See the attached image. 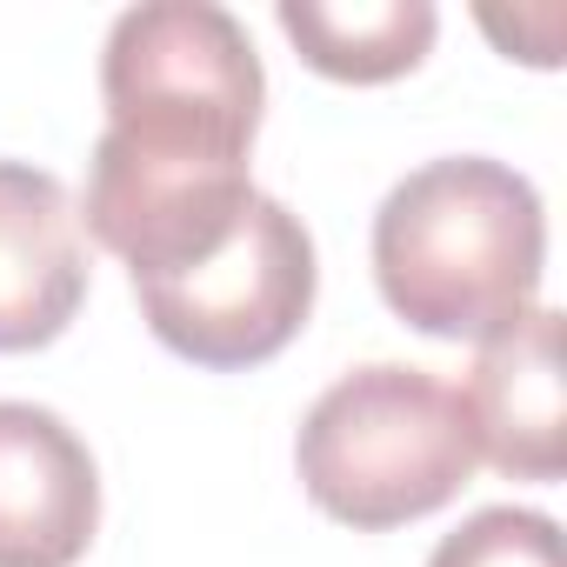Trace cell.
Wrapping results in <instances>:
<instances>
[{
  "label": "cell",
  "instance_id": "obj_4",
  "mask_svg": "<svg viewBox=\"0 0 567 567\" xmlns=\"http://www.w3.org/2000/svg\"><path fill=\"white\" fill-rule=\"evenodd\" d=\"M315 240L301 214L274 194H254L240 227L181 274H141L134 295L154 341L194 368L240 374L288 348L315 315Z\"/></svg>",
  "mask_w": 567,
  "mask_h": 567
},
{
  "label": "cell",
  "instance_id": "obj_9",
  "mask_svg": "<svg viewBox=\"0 0 567 567\" xmlns=\"http://www.w3.org/2000/svg\"><path fill=\"white\" fill-rule=\"evenodd\" d=\"M427 567H560V527L534 507H481L427 554Z\"/></svg>",
  "mask_w": 567,
  "mask_h": 567
},
{
  "label": "cell",
  "instance_id": "obj_10",
  "mask_svg": "<svg viewBox=\"0 0 567 567\" xmlns=\"http://www.w3.org/2000/svg\"><path fill=\"white\" fill-rule=\"evenodd\" d=\"M481 28H487L494 41H507V48H514V41L527 34V21H514V28H501L494 14H481ZM534 28H540V41L527 48V68H554V61H560V8H540V21H534Z\"/></svg>",
  "mask_w": 567,
  "mask_h": 567
},
{
  "label": "cell",
  "instance_id": "obj_7",
  "mask_svg": "<svg viewBox=\"0 0 567 567\" xmlns=\"http://www.w3.org/2000/svg\"><path fill=\"white\" fill-rule=\"evenodd\" d=\"M81 301L87 247L74 194L34 161H0V354L61 341Z\"/></svg>",
  "mask_w": 567,
  "mask_h": 567
},
{
  "label": "cell",
  "instance_id": "obj_6",
  "mask_svg": "<svg viewBox=\"0 0 567 567\" xmlns=\"http://www.w3.org/2000/svg\"><path fill=\"white\" fill-rule=\"evenodd\" d=\"M474 461L507 481H560L567 467V401H560V315L527 308L481 341L467 388L454 394Z\"/></svg>",
  "mask_w": 567,
  "mask_h": 567
},
{
  "label": "cell",
  "instance_id": "obj_2",
  "mask_svg": "<svg viewBox=\"0 0 567 567\" xmlns=\"http://www.w3.org/2000/svg\"><path fill=\"white\" fill-rule=\"evenodd\" d=\"M547 214L527 174L487 154L414 167L374 214L381 301L427 341H487L540 295Z\"/></svg>",
  "mask_w": 567,
  "mask_h": 567
},
{
  "label": "cell",
  "instance_id": "obj_3",
  "mask_svg": "<svg viewBox=\"0 0 567 567\" xmlns=\"http://www.w3.org/2000/svg\"><path fill=\"white\" fill-rule=\"evenodd\" d=\"M295 467L328 520L381 534L441 514L474 481V441L454 388H441L427 368L374 361L341 374L308 408Z\"/></svg>",
  "mask_w": 567,
  "mask_h": 567
},
{
  "label": "cell",
  "instance_id": "obj_8",
  "mask_svg": "<svg viewBox=\"0 0 567 567\" xmlns=\"http://www.w3.org/2000/svg\"><path fill=\"white\" fill-rule=\"evenodd\" d=\"M274 21L315 74L354 81V87L414 74L441 34V14L427 0H354V8L348 0H280Z\"/></svg>",
  "mask_w": 567,
  "mask_h": 567
},
{
  "label": "cell",
  "instance_id": "obj_1",
  "mask_svg": "<svg viewBox=\"0 0 567 567\" xmlns=\"http://www.w3.org/2000/svg\"><path fill=\"white\" fill-rule=\"evenodd\" d=\"M107 134L87 161V234L127 274H167L214 254L247 200L267 74L247 28L214 0L127 8L101 54Z\"/></svg>",
  "mask_w": 567,
  "mask_h": 567
},
{
  "label": "cell",
  "instance_id": "obj_5",
  "mask_svg": "<svg viewBox=\"0 0 567 567\" xmlns=\"http://www.w3.org/2000/svg\"><path fill=\"white\" fill-rule=\"evenodd\" d=\"M101 527L87 441L34 401H0V567H74Z\"/></svg>",
  "mask_w": 567,
  "mask_h": 567
}]
</instances>
